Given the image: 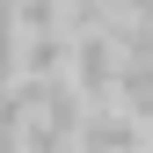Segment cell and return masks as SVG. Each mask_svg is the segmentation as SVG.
Listing matches in <instances>:
<instances>
[{
    "instance_id": "1",
    "label": "cell",
    "mask_w": 153,
    "mask_h": 153,
    "mask_svg": "<svg viewBox=\"0 0 153 153\" xmlns=\"http://www.w3.org/2000/svg\"><path fill=\"white\" fill-rule=\"evenodd\" d=\"M131 7H139V15H153V0H131Z\"/></svg>"
}]
</instances>
